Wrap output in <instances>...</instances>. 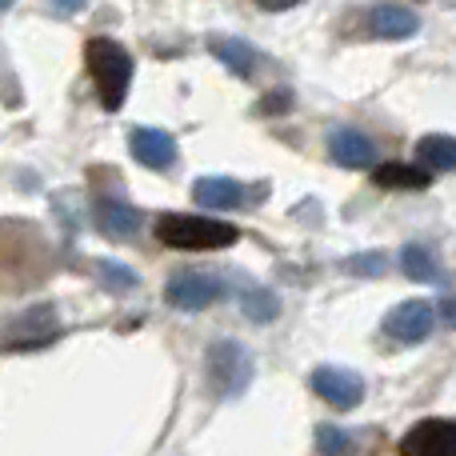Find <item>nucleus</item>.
<instances>
[{"mask_svg":"<svg viewBox=\"0 0 456 456\" xmlns=\"http://www.w3.org/2000/svg\"><path fill=\"white\" fill-rule=\"evenodd\" d=\"M329 152H332V160L345 168H369L372 160H377V144L364 133H356V128H337V133L329 136Z\"/></svg>","mask_w":456,"mask_h":456,"instance_id":"nucleus-9","label":"nucleus"},{"mask_svg":"<svg viewBox=\"0 0 456 456\" xmlns=\"http://www.w3.org/2000/svg\"><path fill=\"white\" fill-rule=\"evenodd\" d=\"M8 8H12V0H0V12H8Z\"/></svg>","mask_w":456,"mask_h":456,"instance_id":"nucleus-23","label":"nucleus"},{"mask_svg":"<svg viewBox=\"0 0 456 456\" xmlns=\"http://www.w3.org/2000/svg\"><path fill=\"white\" fill-rule=\"evenodd\" d=\"M417 157L425 168H433V173H452L456 168V136H425V141L417 144Z\"/></svg>","mask_w":456,"mask_h":456,"instance_id":"nucleus-15","label":"nucleus"},{"mask_svg":"<svg viewBox=\"0 0 456 456\" xmlns=\"http://www.w3.org/2000/svg\"><path fill=\"white\" fill-rule=\"evenodd\" d=\"M192 197H197V205L224 213V208H240L248 200V192H244L240 181H228V176H200Z\"/></svg>","mask_w":456,"mask_h":456,"instance_id":"nucleus-10","label":"nucleus"},{"mask_svg":"<svg viewBox=\"0 0 456 456\" xmlns=\"http://www.w3.org/2000/svg\"><path fill=\"white\" fill-rule=\"evenodd\" d=\"M157 240L176 252H213V248H228L236 240V228L228 221H213V216L168 213L157 221Z\"/></svg>","mask_w":456,"mask_h":456,"instance_id":"nucleus-2","label":"nucleus"},{"mask_svg":"<svg viewBox=\"0 0 456 456\" xmlns=\"http://www.w3.org/2000/svg\"><path fill=\"white\" fill-rule=\"evenodd\" d=\"M348 268H353V273H380L385 256H356V260H348Z\"/></svg>","mask_w":456,"mask_h":456,"instance_id":"nucleus-20","label":"nucleus"},{"mask_svg":"<svg viewBox=\"0 0 456 456\" xmlns=\"http://www.w3.org/2000/svg\"><path fill=\"white\" fill-rule=\"evenodd\" d=\"M401 456H456V420H420L401 436Z\"/></svg>","mask_w":456,"mask_h":456,"instance_id":"nucleus-4","label":"nucleus"},{"mask_svg":"<svg viewBox=\"0 0 456 456\" xmlns=\"http://www.w3.org/2000/svg\"><path fill=\"white\" fill-rule=\"evenodd\" d=\"M372 181H377L380 189H409V192L428 189V173H425V168L401 165V160H388V165H380L377 173H372Z\"/></svg>","mask_w":456,"mask_h":456,"instance_id":"nucleus-14","label":"nucleus"},{"mask_svg":"<svg viewBox=\"0 0 456 456\" xmlns=\"http://www.w3.org/2000/svg\"><path fill=\"white\" fill-rule=\"evenodd\" d=\"M208 369V393L213 396H240L252 380V356L236 340H216L205 356Z\"/></svg>","mask_w":456,"mask_h":456,"instance_id":"nucleus-3","label":"nucleus"},{"mask_svg":"<svg viewBox=\"0 0 456 456\" xmlns=\"http://www.w3.org/2000/svg\"><path fill=\"white\" fill-rule=\"evenodd\" d=\"M260 8H268V12H284V8H297L300 0H256Z\"/></svg>","mask_w":456,"mask_h":456,"instance_id":"nucleus-21","label":"nucleus"},{"mask_svg":"<svg viewBox=\"0 0 456 456\" xmlns=\"http://www.w3.org/2000/svg\"><path fill=\"white\" fill-rule=\"evenodd\" d=\"M101 268L104 276H109V289H117V292H133L136 289V276L128 273V268H120V265H109V260H101Z\"/></svg>","mask_w":456,"mask_h":456,"instance_id":"nucleus-19","label":"nucleus"},{"mask_svg":"<svg viewBox=\"0 0 456 456\" xmlns=\"http://www.w3.org/2000/svg\"><path fill=\"white\" fill-rule=\"evenodd\" d=\"M165 300L181 313H197V308H208L213 300H221V281L208 273H176L165 289Z\"/></svg>","mask_w":456,"mask_h":456,"instance_id":"nucleus-6","label":"nucleus"},{"mask_svg":"<svg viewBox=\"0 0 456 456\" xmlns=\"http://www.w3.org/2000/svg\"><path fill=\"white\" fill-rule=\"evenodd\" d=\"M369 433H348L337 425H321L316 428V449L321 456H369L372 441H364Z\"/></svg>","mask_w":456,"mask_h":456,"instance_id":"nucleus-13","label":"nucleus"},{"mask_svg":"<svg viewBox=\"0 0 456 456\" xmlns=\"http://www.w3.org/2000/svg\"><path fill=\"white\" fill-rule=\"evenodd\" d=\"M313 393L329 401L332 409H356L364 401V380L348 369H316L313 372Z\"/></svg>","mask_w":456,"mask_h":456,"instance_id":"nucleus-7","label":"nucleus"},{"mask_svg":"<svg viewBox=\"0 0 456 456\" xmlns=\"http://www.w3.org/2000/svg\"><path fill=\"white\" fill-rule=\"evenodd\" d=\"M128 149L141 160L144 168H168L176 160V141L165 133V128H136L128 136Z\"/></svg>","mask_w":456,"mask_h":456,"instance_id":"nucleus-8","label":"nucleus"},{"mask_svg":"<svg viewBox=\"0 0 456 456\" xmlns=\"http://www.w3.org/2000/svg\"><path fill=\"white\" fill-rule=\"evenodd\" d=\"M417 24H420L417 16L401 4H377L369 12V28H372V37H380V40H404L417 32Z\"/></svg>","mask_w":456,"mask_h":456,"instance_id":"nucleus-11","label":"nucleus"},{"mask_svg":"<svg viewBox=\"0 0 456 456\" xmlns=\"http://www.w3.org/2000/svg\"><path fill=\"white\" fill-rule=\"evenodd\" d=\"M96 228H101L109 240H128V236L141 228V213L120 200H96Z\"/></svg>","mask_w":456,"mask_h":456,"instance_id":"nucleus-12","label":"nucleus"},{"mask_svg":"<svg viewBox=\"0 0 456 456\" xmlns=\"http://www.w3.org/2000/svg\"><path fill=\"white\" fill-rule=\"evenodd\" d=\"M85 64L93 72V85L101 93V104L109 112H117L128 96V85H133V56L109 37H93L85 45Z\"/></svg>","mask_w":456,"mask_h":456,"instance_id":"nucleus-1","label":"nucleus"},{"mask_svg":"<svg viewBox=\"0 0 456 456\" xmlns=\"http://www.w3.org/2000/svg\"><path fill=\"white\" fill-rule=\"evenodd\" d=\"M53 8H61V12H80L85 0H53Z\"/></svg>","mask_w":456,"mask_h":456,"instance_id":"nucleus-22","label":"nucleus"},{"mask_svg":"<svg viewBox=\"0 0 456 456\" xmlns=\"http://www.w3.org/2000/svg\"><path fill=\"white\" fill-rule=\"evenodd\" d=\"M208 48L221 56L236 77H252V69H256V53H252V45H244V40H236V37H213Z\"/></svg>","mask_w":456,"mask_h":456,"instance_id":"nucleus-16","label":"nucleus"},{"mask_svg":"<svg viewBox=\"0 0 456 456\" xmlns=\"http://www.w3.org/2000/svg\"><path fill=\"white\" fill-rule=\"evenodd\" d=\"M401 268L404 276H412V281H436V256L428 248H420V244H409V248L401 252Z\"/></svg>","mask_w":456,"mask_h":456,"instance_id":"nucleus-17","label":"nucleus"},{"mask_svg":"<svg viewBox=\"0 0 456 456\" xmlns=\"http://www.w3.org/2000/svg\"><path fill=\"white\" fill-rule=\"evenodd\" d=\"M433 321L436 313L428 300H404L385 316V337L396 340V345H417V340H425L433 332Z\"/></svg>","mask_w":456,"mask_h":456,"instance_id":"nucleus-5","label":"nucleus"},{"mask_svg":"<svg viewBox=\"0 0 456 456\" xmlns=\"http://www.w3.org/2000/svg\"><path fill=\"white\" fill-rule=\"evenodd\" d=\"M240 305H244V316L248 321H273L276 313H281V305H276V297L273 292H265V289H256V284H248V289L240 292Z\"/></svg>","mask_w":456,"mask_h":456,"instance_id":"nucleus-18","label":"nucleus"}]
</instances>
